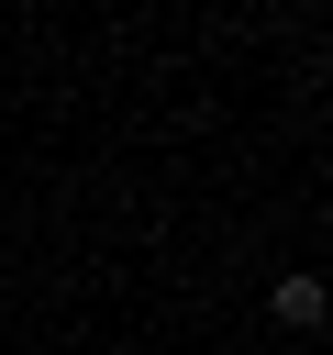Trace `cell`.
<instances>
[{"mask_svg":"<svg viewBox=\"0 0 333 355\" xmlns=\"http://www.w3.org/2000/svg\"><path fill=\"white\" fill-rule=\"evenodd\" d=\"M278 322L311 333V322H322V277H278Z\"/></svg>","mask_w":333,"mask_h":355,"instance_id":"cell-1","label":"cell"}]
</instances>
